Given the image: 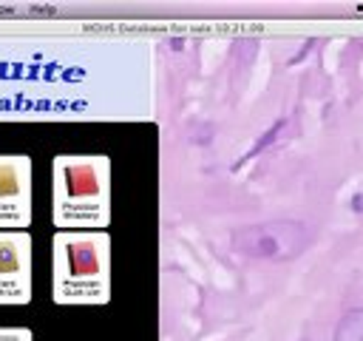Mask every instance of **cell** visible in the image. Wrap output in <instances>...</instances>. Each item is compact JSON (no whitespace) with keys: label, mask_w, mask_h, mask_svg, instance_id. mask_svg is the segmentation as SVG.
I'll return each instance as SVG.
<instances>
[{"label":"cell","mask_w":363,"mask_h":341,"mask_svg":"<svg viewBox=\"0 0 363 341\" xmlns=\"http://www.w3.org/2000/svg\"><path fill=\"white\" fill-rule=\"evenodd\" d=\"M102 273L105 253L99 239L65 230L54 236V298L60 304L102 298L94 290V281H102Z\"/></svg>","instance_id":"cell-1"},{"label":"cell","mask_w":363,"mask_h":341,"mask_svg":"<svg viewBox=\"0 0 363 341\" xmlns=\"http://www.w3.org/2000/svg\"><path fill=\"white\" fill-rule=\"evenodd\" d=\"M105 185L94 159L57 156L54 162V222L57 227H77L94 219Z\"/></svg>","instance_id":"cell-2"},{"label":"cell","mask_w":363,"mask_h":341,"mask_svg":"<svg viewBox=\"0 0 363 341\" xmlns=\"http://www.w3.org/2000/svg\"><path fill=\"white\" fill-rule=\"evenodd\" d=\"M312 242V227L306 222L278 219L264 222L252 227H238L233 233V247L252 259H269V261H286L301 256Z\"/></svg>","instance_id":"cell-3"},{"label":"cell","mask_w":363,"mask_h":341,"mask_svg":"<svg viewBox=\"0 0 363 341\" xmlns=\"http://www.w3.org/2000/svg\"><path fill=\"white\" fill-rule=\"evenodd\" d=\"M31 222V159L0 156V230H26Z\"/></svg>","instance_id":"cell-4"},{"label":"cell","mask_w":363,"mask_h":341,"mask_svg":"<svg viewBox=\"0 0 363 341\" xmlns=\"http://www.w3.org/2000/svg\"><path fill=\"white\" fill-rule=\"evenodd\" d=\"M31 301V236L0 230V304Z\"/></svg>","instance_id":"cell-5"},{"label":"cell","mask_w":363,"mask_h":341,"mask_svg":"<svg viewBox=\"0 0 363 341\" xmlns=\"http://www.w3.org/2000/svg\"><path fill=\"white\" fill-rule=\"evenodd\" d=\"M332 341H363V307H352L343 313Z\"/></svg>","instance_id":"cell-6"},{"label":"cell","mask_w":363,"mask_h":341,"mask_svg":"<svg viewBox=\"0 0 363 341\" xmlns=\"http://www.w3.org/2000/svg\"><path fill=\"white\" fill-rule=\"evenodd\" d=\"M284 125H286V119H278V122H275L272 128H267V131L261 134V139H258V142H255V145H252V148H250V151H247V153H244L241 159H250V156H255L258 151H264V148H267L269 142H275V136H278V134L284 131Z\"/></svg>","instance_id":"cell-7"},{"label":"cell","mask_w":363,"mask_h":341,"mask_svg":"<svg viewBox=\"0 0 363 341\" xmlns=\"http://www.w3.org/2000/svg\"><path fill=\"white\" fill-rule=\"evenodd\" d=\"M0 341H31L26 327H0Z\"/></svg>","instance_id":"cell-8"},{"label":"cell","mask_w":363,"mask_h":341,"mask_svg":"<svg viewBox=\"0 0 363 341\" xmlns=\"http://www.w3.org/2000/svg\"><path fill=\"white\" fill-rule=\"evenodd\" d=\"M349 205H352V210H354V213H360V210H363V193H354Z\"/></svg>","instance_id":"cell-9"}]
</instances>
